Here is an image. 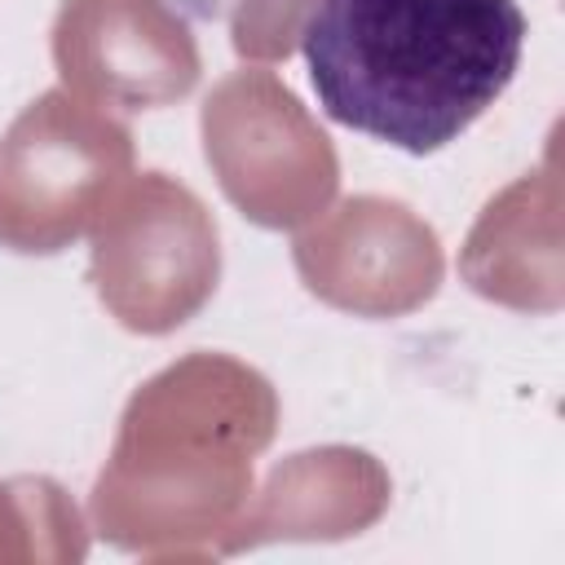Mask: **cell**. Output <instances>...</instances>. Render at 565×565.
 Here are the masks:
<instances>
[{
  "mask_svg": "<svg viewBox=\"0 0 565 565\" xmlns=\"http://www.w3.org/2000/svg\"><path fill=\"white\" fill-rule=\"evenodd\" d=\"M525 31L516 0H313L300 57L331 124L437 154L508 93Z\"/></svg>",
  "mask_w": 565,
  "mask_h": 565,
  "instance_id": "6da1fadb",
  "label": "cell"
}]
</instances>
